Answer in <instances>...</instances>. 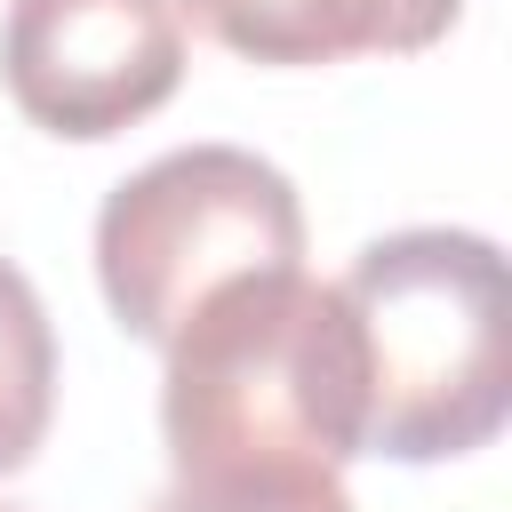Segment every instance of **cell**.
I'll return each instance as SVG.
<instances>
[{"label": "cell", "mask_w": 512, "mask_h": 512, "mask_svg": "<svg viewBox=\"0 0 512 512\" xmlns=\"http://www.w3.org/2000/svg\"><path fill=\"white\" fill-rule=\"evenodd\" d=\"M160 352L176 480H296L360 456L368 360L336 280H312L304 264L224 280Z\"/></svg>", "instance_id": "cell-1"}, {"label": "cell", "mask_w": 512, "mask_h": 512, "mask_svg": "<svg viewBox=\"0 0 512 512\" xmlns=\"http://www.w3.org/2000/svg\"><path fill=\"white\" fill-rule=\"evenodd\" d=\"M360 320L368 432L360 456H472L512 416V280L504 248L456 224H408L336 280Z\"/></svg>", "instance_id": "cell-2"}, {"label": "cell", "mask_w": 512, "mask_h": 512, "mask_svg": "<svg viewBox=\"0 0 512 512\" xmlns=\"http://www.w3.org/2000/svg\"><path fill=\"white\" fill-rule=\"evenodd\" d=\"M304 256L296 184L240 144H184L96 208V280L128 336L168 344L224 280Z\"/></svg>", "instance_id": "cell-3"}, {"label": "cell", "mask_w": 512, "mask_h": 512, "mask_svg": "<svg viewBox=\"0 0 512 512\" xmlns=\"http://www.w3.org/2000/svg\"><path fill=\"white\" fill-rule=\"evenodd\" d=\"M0 80L16 112L48 136H120L160 112L184 80V8L176 0H8Z\"/></svg>", "instance_id": "cell-4"}, {"label": "cell", "mask_w": 512, "mask_h": 512, "mask_svg": "<svg viewBox=\"0 0 512 512\" xmlns=\"http://www.w3.org/2000/svg\"><path fill=\"white\" fill-rule=\"evenodd\" d=\"M208 40L248 64L416 56L456 24V0H184Z\"/></svg>", "instance_id": "cell-5"}, {"label": "cell", "mask_w": 512, "mask_h": 512, "mask_svg": "<svg viewBox=\"0 0 512 512\" xmlns=\"http://www.w3.org/2000/svg\"><path fill=\"white\" fill-rule=\"evenodd\" d=\"M56 416V328L40 312V288L0 256V472L32 464Z\"/></svg>", "instance_id": "cell-6"}, {"label": "cell", "mask_w": 512, "mask_h": 512, "mask_svg": "<svg viewBox=\"0 0 512 512\" xmlns=\"http://www.w3.org/2000/svg\"><path fill=\"white\" fill-rule=\"evenodd\" d=\"M144 512H352L336 472H296V480H168Z\"/></svg>", "instance_id": "cell-7"}, {"label": "cell", "mask_w": 512, "mask_h": 512, "mask_svg": "<svg viewBox=\"0 0 512 512\" xmlns=\"http://www.w3.org/2000/svg\"><path fill=\"white\" fill-rule=\"evenodd\" d=\"M0 512H16V504H0Z\"/></svg>", "instance_id": "cell-8"}]
</instances>
